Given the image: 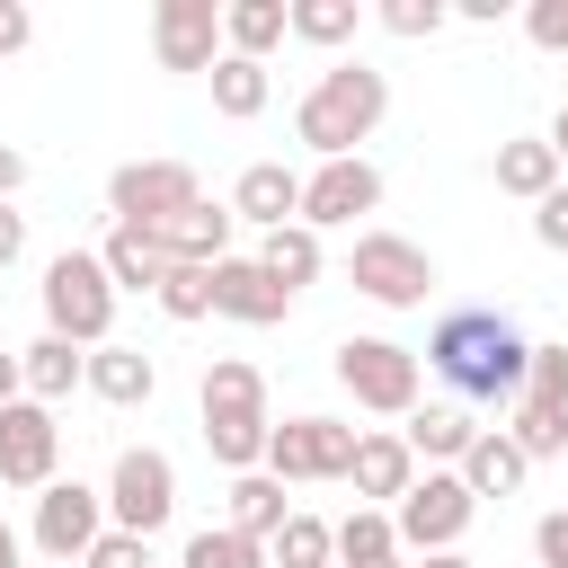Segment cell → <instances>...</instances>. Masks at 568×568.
<instances>
[{
	"label": "cell",
	"instance_id": "cell-18",
	"mask_svg": "<svg viewBox=\"0 0 568 568\" xmlns=\"http://www.w3.org/2000/svg\"><path fill=\"white\" fill-rule=\"evenodd\" d=\"M231 231H240L231 204H186L178 222H160V248H169V266H222L231 257Z\"/></svg>",
	"mask_w": 568,
	"mask_h": 568
},
{
	"label": "cell",
	"instance_id": "cell-4",
	"mask_svg": "<svg viewBox=\"0 0 568 568\" xmlns=\"http://www.w3.org/2000/svg\"><path fill=\"white\" fill-rule=\"evenodd\" d=\"M44 328L71 346H106L115 328V275L98 266V248H62L44 266Z\"/></svg>",
	"mask_w": 568,
	"mask_h": 568
},
{
	"label": "cell",
	"instance_id": "cell-16",
	"mask_svg": "<svg viewBox=\"0 0 568 568\" xmlns=\"http://www.w3.org/2000/svg\"><path fill=\"white\" fill-rule=\"evenodd\" d=\"M213 311L240 320V328H275V320L293 311V293H284L257 257H222V266H213Z\"/></svg>",
	"mask_w": 568,
	"mask_h": 568
},
{
	"label": "cell",
	"instance_id": "cell-38",
	"mask_svg": "<svg viewBox=\"0 0 568 568\" xmlns=\"http://www.w3.org/2000/svg\"><path fill=\"white\" fill-rule=\"evenodd\" d=\"M532 240H541V248H568V186H550V195L532 204Z\"/></svg>",
	"mask_w": 568,
	"mask_h": 568
},
{
	"label": "cell",
	"instance_id": "cell-3",
	"mask_svg": "<svg viewBox=\"0 0 568 568\" xmlns=\"http://www.w3.org/2000/svg\"><path fill=\"white\" fill-rule=\"evenodd\" d=\"M195 417H204V453H213L231 479H240V470H266L275 417H266V373H257V364L213 355V364H204V390H195Z\"/></svg>",
	"mask_w": 568,
	"mask_h": 568
},
{
	"label": "cell",
	"instance_id": "cell-5",
	"mask_svg": "<svg viewBox=\"0 0 568 568\" xmlns=\"http://www.w3.org/2000/svg\"><path fill=\"white\" fill-rule=\"evenodd\" d=\"M346 284H355L364 302H382V311H417V302L435 293V257H426L417 240H399V231H355Z\"/></svg>",
	"mask_w": 568,
	"mask_h": 568
},
{
	"label": "cell",
	"instance_id": "cell-46",
	"mask_svg": "<svg viewBox=\"0 0 568 568\" xmlns=\"http://www.w3.org/2000/svg\"><path fill=\"white\" fill-rule=\"evenodd\" d=\"M426 568H470V559L462 550H426Z\"/></svg>",
	"mask_w": 568,
	"mask_h": 568
},
{
	"label": "cell",
	"instance_id": "cell-36",
	"mask_svg": "<svg viewBox=\"0 0 568 568\" xmlns=\"http://www.w3.org/2000/svg\"><path fill=\"white\" fill-rule=\"evenodd\" d=\"M80 568H151V541H142V532H115V524H106V532H98V550H89Z\"/></svg>",
	"mask_w": 568,
	"mask_h": 568
},
{
	"label": "cell",
	"instance_id": "cell-9",
	"mask_svg": "<svg viewBox=\"0 0 568 568\" xmlns=\"http://www.w3.org/2000/svg\"><path fill=\"white\" fill-rule=\"evenodd\" d=\"M186 204H204V186H195L186 160H124V169L106 178V213L133 222V231H160V222H178Z\"/></svg>",
	"mask_w": 568,
	"mask_h": 568
},
{
	"label": "cell",
	"instance_id": "cell-29",
	"mask_svg": "<svg viewBox=\"0 0 568 568\" xmlns=\"http://www.w3.org/2000/svg\"><path fill=\"white\" fill-rule=\"evenodd\" d=\"M266 98H275V80H266V62H248V53H222V62H213V106H222L231 124H248V115H266Z\"/></svg>",
	"mask_w": 568,
	"mask_h": 568
},
{
	"label": "cell",
	"instance_id": "cell-25",
	"mask_svg": "<svg viewBox=\"0 0 568 568\" xmlns=\"http://www.w3.org/2000/svg\"><path fill=\"white\" fill-rule=\"evenodd\" d=\"M293 524V497H284V479L275 470H240L231 479V532H248V541H275Z\"/></svg>",
	"mask_w": 568,
	"mask_h": 568
},
{
	"label": "cell",
	"instance_id": "cell-44",
	"mask_svg": "<svg viewBox=\"0 0 568 568\" xmlns=\"http://www.w3.org/2000/svg\"><path fill=\"white\" fill-rule=\"evenodd\" d=\"M550 151H559V169H568V106L550 115Z\"/></svg>",
	"mask_w": 568,
	"mask_h": 568
},
{
	"label": "cell",
	"instance_id": "cell-41",
	"mask_svg": "<svg viewBox=\"0 0 568 568\" xmlns=\"http://www.w3.org/2000/svg\"><path fill=\"white\" fill-rule=\"evenodd\" d=\"M18 257H27V213H9V204H0V275H9Z\"/></svg>",
	"mask_w": 568,
	"mask_h": 568
},
{
	"label": "cell",
	"instance_id": "cell-42",
	"mask_svg": "<svg viewBox=\"0 0 568 568\" xmlns=\"http://www.w3.org/2000/svg\"><path fill=\"white\" fill-rule=\"evenodd\" d=\"M18 186H27V151H18V142H0V204H9Z\"/></svg>",
	"mask_w": 568,
	"mask_h": 568
},
{
	"label": "cell",
	"instance_id": "cell-1",
	"mask_svg": "<svg viewBox=\"0 0 568 568\" xmlns=\"http://www.w3.org/2000/svg\"><path fill=\"white\" fill-rule=\"evenodd\" d=\"M426 364L453 382L462 408H515L524 373H532V337L506 311H444L426 337Z\"/></svg>",
	"mask_w": 568,
	"mask_h": 568
},
{
	"label": "cell",
	"instance_id": "cell-27",
	"mask_svg": "<svg viewBox=\"0 0 568 568\" xmlns=\"http://www.w3.org/2000/svg\"><path fill=\"white\" fill-rule=\"evenodd\" d=\"M550 186H559V151H550V133L497 142V195H524V204H541Z\"/></svg>",
	"mask_w": 568,
	"mask_h": 568
},
{
	"label": "cell",
	"instance_id": "cell-30",
	"mask_svg": "<svg viewBox=\"0 0 568 568\" xmlns=\"http://www.w3.org/2000/svg\"><path fill=\"white\" fill-rule=\"evenodd\" d=\"M373 559H399L390 506H355V515L337 524V568H373Z\"/></svg>",
	"mask_w": 568,
	"mask_h": 568
},
{
	"label": "cell",
	"instance_id": "cell-2",
	"mask_svg": "<svg viewBox=\"0 0 568 568\" xmlns=\"http://www.w3.org/2000/svg\"><path fill=\"white\" fill-rule=\"evenodd\" d=\"M390 115V80L373 71V62H328L311 89H302V106H293V133L320 151V160H355V142H373V124Z\"/></svg>",
	"mask_w": 568,
	"mask_h": 568
},
{
	"label": "cell",
	"instance_id": "cell-11",
	"mask_svg": "<svg viewBox=\"0 0 568 568\" xmlns=\"http://www.w3.org/2000/svg\"><path fill=\"white\" fill-rule=\"evenodd\" d=\"M524 462H550L568 453V346H532V373H524V399H515V426Z\"/></svg>",
	"mask_w": 568,
	"mask_h": 568
},
{
	"label": "cell",
	"instance_id": "cell-21",
	"mask_svg": "<svg viewBox=\"0 0 568 568\" xmlns=\"http://www.w3.org/2000/svg\"><path fill=\"white\" fill-rule=\"evenodd\" d=\"M89 390L106 399V408H151V390H160V364L142 355V346H89Z\"/></svg>",
	"mask_w": 568,
	"mask_h": 568
},
{
	"label": "cell",
	"instance_id": "cell-15",
	"mask_svg": "<svg viewBox=\"0 0 568 568\" xmlns=\"http://www.w3.org/2000/svg\"><path fill=\"white\" fill-rule=\"evenodd\" d=\"M382 204V169L355 151V160H320L311 178H302V222L311 231H337V222H355V213H373Z\"/></svg>",
	"mask_w": 568,
	"mask_h": 568
},
{
	"label": "cell",
	"instance_id": "cell-45",
	"mask_svg": "<svg viewBox=\"0 0 568 568\" xmlns=\"http://www.w3.org/2000/svg\"><path fill=\"white\" fill-rule=\"evenodd\" d=\"M0 568H18V532H9V515H0Z\"/></svg>",
	"mask_w": 568,
	"mask_h": 568
},
{
	"label": "cell",
	"instance_id": "cell-6",
	"mask_svg": "<svg viewBox=\"0 0 568 568\" xmlns=\"http://www.w3.org/2000/svg\"><path fill=\"white\" fill-rule=\"evenodd\" d=\"M337 390L373 417H408L417 408V346L399 337H346L337 346Z\"/></svg>",
	"mask_w": 568,
	"mask_h": 568
},
{
	"label": "cell",
	"instance_id": "cell-39",
	"mask_svg": "<svg viewBox=\"0 0 568 568\" xmlns=\"http://www.w3.org/2000/svg\"><path fill=\"white\" fill-rule=\"evenodd\" d=\"M532 559H541V568H568V506L532 524Z\"/></svg>",
	"mask_w": 568,
	"mask_h": 568
},
{
	"label": "cell",
	"instance_id": "cell-31",
	"mask_svg": "<svg viewBox=\"0 0 568 568\" xmlns=\"http://www.w3.org/2000/svg\"><path fill=\"white\" fill-rule=\"evenodd\" d=\"M266 559H275V568H328V559H337V524H320V515L293 506V524L266 541Z\"/></svg>",
	"mask_w": 568,
	"mask_h": 568
},
{
	"label": "cell",
	"instance_id": "cell-37",
	"mask_svg": "<svg viewBox=\"0 0 568 568\" xmlns=\"http://www.w3.org/2000/svg\"><path fill=\"white\" fill-rule=\"evenodd\" d=\"M524 36H532L541 53H568V0H532V9H524Z\"/></svg>",
	"mask_w": 568,
	"mask_h": 568
},
{
	"label": "cell",
	"instance_id": "cell-40",
	"mask_svg": "<svg viewBox=\"0 0 568 568\" xmlns=\"http://www.w3.org/2000/svg\"><path fill=\"white\" fill-rule=\"evenodd\" d=\"M27 36H36L27 0H0V62H9V53H27Z\"/></svg>",
	"mask_w": 568,
	"mask_h": 568
},
{
	"label": "cell",
	"instance_id": "cell-12",
	"mask_svg": "<svg viewBox=\"0 0 568 568\" xmlns=\"http://www.w3.org/2000/svg\"><path fill=\"white\" fill-rule=\"evenodd\" d=\"M98 532H106V488H89V479H53V488L36 497V550H44V559L80 568V559L98 550Z\"/></svg>",
	"mask_w": 568,
	"mask_h": 568
},
{
	"label": "cell",
	"instance_id": "cell-26",
	"mask_svg": "<svg viewBox=\"0 0 568 568\" xmlns=\"http://www.w3.org/2000/svg\"><path fill=\"white\" fill-rule=\"evenodd\" d=\"M284 36H293V0H231L222 9V44L248 53V62H266Z\"/></svg>",
	"mask_w": 568,
	"mask_h": 568
},
{
	"label": "cell",
	"instance_id": "cell-10",
	"mask_svg": "<svg viewBox=\"0 0 568 568\" xmlns=\"http://www.w3.org/2000/svg\"><path fill=\"white\" fill-rule=\"evenodd\" d=\"M266 470H275L284 488L346 479V470H355V426H337V417H284V426L266 435Z\"/></svg>",
	"mask_w": 568,
	"mask_h": 568
},
{
	"label": "cell",
	"instance_id": "cell-28",
	"mask_svg": "<svg viewBox=\"0 0 568 568\" xmlns=\"http://www.w3.org/2000/svg\"><path fill=\"white\" fill-rule=\"evenodd\" d=\"M257 266H266L284 293H302V284H320L328 248H320V231H311V222H284V231H266V240H257Z\"/></svg>",
	"mask_w": 568,
	"mask_h": 568
},
{
	"label": "cell",
	"instance_id": "cell-19",
	"mask_svg": "<svg viewBox=\"0 0 568 568\" xmlns=\"http://www.w3.org/2000/svg\"><path fill=\"white\" fill-rule=\"evenodd\" d=\"M355 497H382V506H399L408 488H417V453H408V435H355Z\"/></svg>",
	"mask_w": 568,
	"mask_h": 568
},
{
	"label": "cell",
	"instance_id": "cell-20",
	"mask_svg": "<svg viewBox=\"0 0 568 568\" xmlns=\"http://www.w3.org/2000/svg\"><path fill=\"white\" fill-rule=\"evenodd\" d=\"M98 266L115 275V293H151V302H160V284H169V248H160V231H133V222L106 231Z\"/></svg>",
	"mask_w": 568,
	"mask_h": 568
},
{
	"label": "cell",
	"instance_id": "cell-24",
	"mask_svg": "<svg viewBox=\"0 0 568 568\" xmlns=\"http://www.w3.org/2000/svg\"><path fill=\"white\" fill-rule=\"evenodd\" d=\"M532 479V462H524V444L506 435V426H479V444L462 453V488L470 497H515Z\"/></svg>",
	"mask_w": 568,
	"mask_h": 568
},
{
	"label": "cell",
	"instance_id": "cell-13",
	"mask_svg": "<svg viewBox=\"0 0 568 568\" xmlns=\"http://www.w3.org/2000/svg\"><path fill=\"white\" fill-rule=\"evenodd\" d=\"M151 53H160V71H204L213 80V62L231 53L222 44V9L213 0H160L151 9Z\"/></svg>",
	"mask_w": 568,
	"mask_h": 568
},
{
	"label": "cell",
	"instance_id": "cell-47",
	"mask_svg": "<svg viewBox=\"0 0 568 568\" xmlns=\"http://www.w3.org/2000/svg\"><path fill=\"white\" fill-rule=\"evenodd\" d=\"M373 568H399V559H373Z\"/></svg>",
	"mask_w": 568,
	"mask_h": 568
},
{
	"label": "cell",
	"instance_id": "cell-23",
	"mask_svg": "<svg viewBox=\"0 0 568 568\" xmlns=\"http://www.w3.org/2000/svg\"><path fill=\"white\" fill-rule=\"evenodd\" d=\"M399 435H408V453H417V462H453V470H462V453L479 444V426H470V408H462V399H426V408H408V426H399Z\"/></svg>",
	"mask_w": 568,
	"mask_h": 568
},
{
	"label": "cell",
	"instance_id": "cell-8",
	"mask_svg": "<svg viewBox=\"0 0 568 568\" xmlns=\"http://www.w3.org/2000/svg\"><path fill=\"white\" fill-rule=\"evenodd\" d=\"M470 515H479V497L462 488V470H426L399 506H390V532H399V550H462V532H470Z\"/></svg>",
	"mask_w": 568,
	"mask_h": 568
},
{
	"label": "cell",
	"instance_id": "cell-32",
	"mask_svg": "<svg viewBox=\"0 0 568 568\" xmlns=\"http://www.w3.org/2000/svg\"><path fill=\"white\" fill-rule=\"evenodd\" d=\"M178 568H266V541H248V532H231V524H204V532H186Z\"/></svg>",
	"mask_w": 568,
	"mask_h": 568
},
{
	"label": "cell",
	"instance_id": "cell-33",
	"mask_svg": "<svg viewBox=\"0 0 568 568\" xmlns=\"http://www.w3.org/2000/svg\"><path fill=\"white\" fill-rule=\"evenodd\" d=\"M355 27H364V9H355V0H293V36H302V44H320V53L355 44Z\"/></svg>",
	"mask_w": 568,
	"mask_h": 568
},
{
	"label": "cell",
	"instance_id": "cell-43",
	"mask_svg": "<svg viewBox=\"0 0 568 568\" xmlns=\"http://www.w3.org/2000/svg\"><path fill=\"white\" fill-rule=\"evenodd\" d=\"M18 399H27V364L0 346V408H18Z\"/></svg>",
	"mask_w": 568,
	"mask_h": 568
},
{
	"label": "cell",
	"instance_id": "cell-7",
	"mask_svg": "<svg viewBox=\"0 0 568 568\" xmlns=\"http://www.w3.org/2000/svg\"><path fill=\"white\" fill-rule=\"evenodd\" d=\"M169 515H178V462H169L160 444H124L115 470H106V524L151 541Z\"/></svg>",
	"mask_w": 568,
	"mask_h": 568
},
{
	"label": "cell",
	"instance_id": "cell-22",
	"mask_svg": "<svg viewBox=\"0 0 568 568\" xmlns=\"http://www.w3.org/2000/svg\"><path fill=\"white\" fill-rule=\"evenodd\" d=\"M18 364H27V399H71V390H89V346H71V337H36V346H18Z\"/></svg>",
	"mask_w": 568,
	"mask_h": 568
},
{
	"label": "cell",
	"instance_id": "cell-17",
	"mask_svg": "<svg viewBox=\"0 0 568 568\" xmlns=\"http://www.w3.org/2000/svg\"><path fill=\"white\" fill-rule=\"evenodd\" d=\"M231 213H240V222H257V231L302 222V169H284V160H248V169H240V186H231Z\"/></svg>",
	"mask_w": 568,
	"mask_h": 568
},
{
	"label": "cell",
	"instance_id": "cell-14",
	"mask_svg": "<svg viewBox=\"0 0 568 568\" xmlns=\"http://www.w3.org/2000/svg\"><path fill=\"white\" fill-rule=\"evenodd\" d=\"M53 462H62V426H53V408H44V399L0 408V479L44 497V488H53Z\"/></svg>",
	"mask_w": 568,
	"mask_h": 568
},
{
	"label": "cell",
	"instance_id": "cell-34",
	"mask_svg": "<svg viewBox=\"0 0 568 568\" xmlns=\"http://www.w3.org/2000/svg\"><path fill=\"white\" fill-rule=\"evenodd\" d=\"M160 311H169V320H213V266H169Z\"/></svg>",
	"mask_w": 568,
	"mask_h": 568
},
{
	"label": "cell",
	"instance_id": "cell-35",
	"mask_svg": "<svg viewBox=\"0 0 568 568\" xmlns=\"http://www.w3.org/2000/svg\"><path fill=\"white\" fill-rule=\"evenodd\" d=\"M373 18H382V27H390V36H408V44H417V36H435V27H444V18H453V9H444V0H382V9H373Z\"/></svg>",
	"mask_w": 568,
	"mask_h": 568
}]
</instances>
